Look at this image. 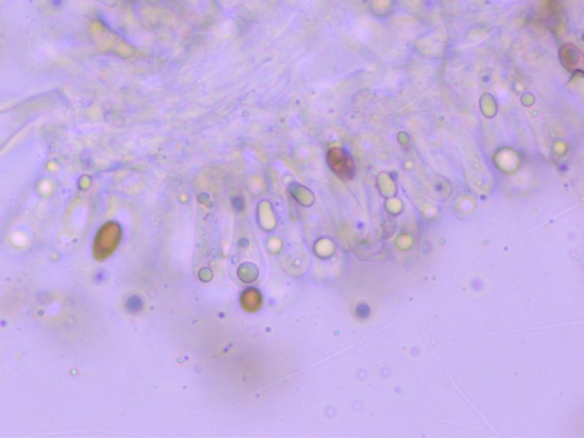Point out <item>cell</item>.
Instances as JSON below:
<instances>
[{"instance_id":"6da1fadb","label":"cell","mask_w":584,"mask_h":438,"mask_svg":"<svg viewBox=\"0 0 584 438\" xmlns=\"http://www.w3.org/2000/svg\"><path fill=\"white\" fill-rule=\"evenodd\" d=\"M241 303L244 305V308L248 309L249 312H255L259 306L262 305V297L259 295L258 291L250 289L244 293V296L241 297Z\"/></svg>"}]
</instances>
